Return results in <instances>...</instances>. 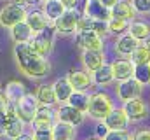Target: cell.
I'll list each match as a JSON object with an SVG mask.
<instances>
[{"label":"cell","instance_id":"6da1fadb","mask_svg":"<svg viewBox=\"0 0 150 140\" xmlns=\"http://www.w3.org/2000/svg\"><path fill=\"white\" fill-rule=\"evenodd\" d=\"M14 61L28 79H45L51 74V61L32 49L30 44H14Z\"/></svg>","mask_w":150,"mask_h":140},{"label":"cell","instance_id":"7a4b0ae2","mask_svg":"<svg viewBox=\"0 0 150 140\" xmlns=\"http://www.w3.org/2000/svg\"><path fill=\"white\" fill-rule=\"evenodd\" d=\"M113 100L110 95H107L105 91H96L89 95V105H87V116L93 117L94 121L101 123L105 121V117L113 110Z\"/></svg>","mask_w":150,"mask_h":140},{"label":"cell","instance_id":"3957f363","mask_svg":"<svg viewBox=\"0 0 150 140\" xmlns=\"http://www.w3.org/2000/svg\"><path fill=\"white\" fill-rule=\"evenodd\" d=\"M26 14H28V9L18 2H9L5 4L2 9H0V26L2 28H12L14 25L21 23L26 19Z\"/></svg>","mask_w":150,"mask_h":140},{"label":"cell","instance_id":"277c9868","mask_svg":"<svg viewBox=\"0 0 150 140\" xmlns=\"http://www.w3.org/2000/svg\"><path fill=\"white\" fill-rule=\"evenodd\" d=\"M80 16H82V12H80L79 9H67V11L52 23V28H54L56 35H65V37L75 35L77 34V23H79Z\"/></svg>","mask_w":150,"mask_h":140},{"label":"cell","instance_id":"5b68a950","mask_svg":"<svg viewBox=\"0 0 150 140\" xmlns=\"http://www.w3.org/2000/svg\"><path fill=\"white\" fill-rule=\"evenodd\" d=\"M54 28H52V23L44 30V32H38V34H33L32 37V40L28 42L30 46H32V49L38 53L40 56H44V58H47L51 53H52V49H54Z\"/></svg>","mask_w":150,"mask_h":140},{"label":"cell","instance_id":"8992f818","mask_svg":"<svg viewBox=\"0 0 150 140\" xmlns=\"http://www.w3.org/2000/svg\"><path fill=\"white\" fill-rule=\"evenodd\" d=\"M14 109H16V116L26 124L30 126L35 114H37V109H38V102H37V96L32 95V93H25L16 104H14Z\"/></svg>","mask_w":150,"mask_h":140},{"label":"cell","instance_id":"52a82bcc","mask_svg":"<svg viewBox=\"0 0 150 140\" xmlns=\"http://www.w3.org/2000/svg\"><path fill=\"white\" fill-rule=\"evenodd\" d=\"M142 93H143V84L140 81H136L134 77H131L127 81H120L115 86V95L122 104L134 100V98H140Z\"/></svg>","mask_w":150,"mask_h":140},{"label":"cell","instance_id":"ba28073f","mask_svg":"<svg viewBox=\"0 0 150 140\" xmlns=\"http://www.w3.org/2000/svg\"><path fill=\"white\" fill-rule=\"evenodd\" d=\"M75 46L80 47L82 51H103L105 42L103 37H100L94 32H77L75 34Z\"/></svg>","mask_w":150,"mask_h":140},{"label":"cell","instance_id":"9c48e42d","mask_svg":"<svg viewBox=\"0 0 150 140\" xmlns=\"http://www.w3.org/2000/svg\"><path fill=\"white\" fill-rule=\"evenodd\" d=\"M122 109L126 110L127 114V119L133 121V123H140V121H145L149 117V105L145 104L142 98H134V100H129L126 104H122Z\"/></svg>","mask_w":150,"mask_h":140},{"label":"cell","instance_id":"30bf717a","mask_svg":"<svg viewBox=\"0 0 150 140\" xmlns=\"http://www.w3.org/2000/svg\"><path fill=\"white\" fill-rule=\"evenodd\" d=\"M58 121L56 117V107H49V105H38L37 114L32 121V128H52L54 123Z\"/></svg>","mask_w":150,"mask_h":140},{"label":"cell","instance_id":"8fae6325","mask_svg":"<svg viewBox=\"0 0 150 140\" xmlns=\"http://www.w3.org/2000/svg\"><path fill=\"white\" fill-rule=\"evenodd\" d=\"M56 117H58V121H61V123H68V124H72V126H80V124L84 123L86 114L80 112L79 109L72 107V105L63 104V105H58V109H56Z\"/></svg>","mask_w":150,"mask_h":140},{"label":"cell","instance_id":"7c38bea8","mask_svg":"<svg viewBox=\"0 0 150 140\" xmlns=\"http://www.w3.org/2000/svg\"><path fill=\"white\" fill-rule=\"evenodd\" d=\"M67 79L72 84L74 91H84V93H87L94 86L93 77H91V74L87 70H70L67 74Z\"/></svg>","mask_w":150,"mask_h":140},{"label":"cell","instance_id":"4fadbf2b","mask_svg":"<svg viewBox=\"0 0 150 140\" xmlns=\"http://www.w3.org/2000/svg\"><path fill=\"white\" fill-rule=\"evenodd\" d=\"M108 130H127L129 126V119H127V114L122 107H113V110L105 117V121H101Z\"/></svg>","mask_w":150,"mask_h":140},{"label":"cell","instance_id":"5bb4252c","mask_svg":"<svg viewBox=\"0 0 150 140\" xmlns=\"http://www.w3.org/2000/svg\"><path fill=\"white\" fill-rule=\"evenodd\" d=\"M113 74V81L120 82V81H127L134 75V65L131 63L129 58H119L113 63H110Z\"/></svg>","mask_w":150,"mask_h":140},{"label":"cell","instance_id":"9a60e30c","mask_svg":"<svg viewBox=\"0 0 150 140\" xmlns=\"http://www.w3.org/2000/svg\"><path fill=\"white\" fill-rule=\"evenodd\" d=\"M82 14L89 16L93 19H100V21H108L110 19V9H107L100 0H86Z\"/></svg>","mask_w":150,"mask_h":140},{"label":"cell","instance_id":"2e32d148","mask_svg":"<svg viewBox=\"0 0 150 140\" xmlns=\"http://www.w3.org/2000/svg\"><path fill=\"white\" fill-rule=\"evenodd\" d=\"M80 61L84 70H87L89 74H93L94 70H98L105 63V51H82L80 54Z\"/></svg>","mask_w":150,"mask_h":140},{"label":"cell","instance_id":"e0dca14e","mask_svg":"<svg viewBox=\"0 0 150 140\" xmlns=\"http://www.w3.org/2000/svg\"><path fill=\"white\" fill-rule=\"evenodd\" d=\"M140 46V42L136 40V39H133L129 34H122L119 35L117 39H115V42H113V51L119 54V56H131V53L136 49Z\"/></svg>","mask_w":150,"mask_h":140},{"label":"cell","instance_id":"ac0fdd59","mask_svg":"<svg viewBox=\"0 0 150 140\" xmlns=\"http://www.w3.org/2000/svg\"><path fill=\"white\" fill-rule=\"evenodd\" d=\"M138 12L134 11L133 4L129 0H119L112 9H110V18H119V19H124V21H133L136 19Z\"/></svg>","mask_w":150,"mask_h":140},{"label":"cell","instance_id":"d6986e66","mask_svg":"<svg viewBox=\"0 0 150 140\" xmlns=\"http://www.w3.org/2000/svg\"><path fill=\"white\" fill-rule=\"evenodd\" d=\"M52 89H54V96H56V104L58 105L68 104V98H70L72 93H74V88H72V84L68 82L67 75L56 79L54 84H52Z\"/></svg>","mask_w":150,"mask_h":140},{"label":"cell","instance_id":"ffe728a7","mask_svg":"<svg viewBox=\"0 0 150 140\" xmlns=\"http://www.w3.org/2000/svg\"><path fill=\"white\" fill-rule=\"evenodd\" d=\"M26 25L32 28V32L33 34H38V32H44L49 25H51V21L45 18V14L42 12V9H33V11H28V14H26Z\"/></svg>","mask_w":150,"mask_h":140},{"label":"cell","instance_id":"44dd1931","mask_svg":"<svg viewBox=\"0 0 150 140\" xmlns=\"http://www.w3.org/2000/svg\"><path fill=\"white\" fill-rule=\"evenodd\" d=\"M9 35H11V40L14 44H28L33 37V32L26 25V21H21V23L14 25L12 28H9Z\"/></svg>","mask_w":150,"mask_h":140},{"label":"cell","instance_id":"7402d4cb","mask_svg":"<svg viewBox=\"0 0 150 140\" xmlns=\"http://www.w3.org/2000/svg\"><path fill=\"white\" fill-rule=\"evenodd\" d=\"M127 34L131 35L133 39H136V40L142 44V42L150 35V23L142 21V19H133V21H129Z\"/></svg>","mask_w":150,"mask_h":140},{"label":"cell","instance_id":"603a6c76","mask_svg":"<svg viewBox=\"0 0 150 140\" xmlns=\"http://www.w3.org/2000/svg\"><path fill=\"white\" fill-rule=\"evenodd\" d=\"M65 11H67V9L63 7L61 0H44V2H42V12L45 14V18H47L51 23H54Z\"/></svg>","mask_w":150,"mask_h":140},{"label":"cell","instance_id":"cb8c5ba5","mask_svg":"<svg viewBox=\"0 0 150 140\" xmlns=\"http://www.w3.org/2000/svg\"><path fill=\"white\" fill-rule=\"evenodd\" d=\"M91 77H93L94 86H110L113 82V74L110 63H103L100 69L91 74Z\"/></svg>","mask_w":150,"mask_h":140},{"label":"cell","instance_id":"d4e9b609","mask_svg":"<svg viewBox=\"0 0 150 140\" xmlns=\"http://www.w3.org/2000/svg\"><path fill=\"white\" fill-rule=\"evenodd\" d=\"M25 93H26V89H25V84L21 81H11V82H7V86L4 89V95H5L7 102L12 105L16 104Z\"/></svg>","mask_w":150,"mask_h":140},{"label":"cell","instance_id":"484cf974","mask_svg":"<svg viewBox=\"0 0 150 140\" xmlns=\"http://www.w3.org/2000/svg\"><path fill=\"white\" fill-rule=\"evenodd\" d=\"M75 139V126L68 123L56 121L52 126V140H74Z\"/></svg>","mask_w":150,"mask_h":140},{"label":"cell","instance_id":"4316f807","mask_svg":"<svg viewBox=\"0 0 150 140\" xmlns=\"http://www.w3.org/2000/svg\"><path fill=\"white\" fill-rule=\"evenodd\" d=\"M37 96L38 105H49V107H54L56 104V96H54V89H52V84H40L35 93Z\"/></svg>","mask_w":150,"mask_h":140},{"label":"cell","instance_id":"83f0119b","mask_svg":"<svg viewBox=\"0 0 150 140\" xmlns=\"http://www.w3.org/2000/svg\"><path fill=\"white\" fill-rule=\"evenodd\" d=\"M7 119V124H5V137L7 139H16V137H19V135H23L25 133V128H26V124L18 117V116H12V117H5Z\"/></svg>","mask_w":150,"mask_h":140},{"label":"cell","instance_id":"f1b7e54d","mask_svg":"<svg viewBox=\"0 0 150 140\" xmlns=\"http://www.w3.org/2000/svg\"><path fill=\"white\" fill-rule=\"evenodd\" d=\"M129 60H131V63H133L134 67H138V65H149L150 63V51L143 46V44H140V46L131 53Z\"/></svg>","mask_w":150,"mask_h":140},{"label":"cell","instance_id":"f546056e","mask_svg":"<svg viewBox=\"0 0 150 140\" xmlns=\"http://www.w3.org/2000/svg\"><path fill=\"white\" fill-rule=\"evenodd\" d=\"M68 105H72L75 109H79L80 112H87V105H89V93L84 91H74L72 96L68 98Z\"/></svg>","mask_w":150,"mask_h":140},{"label":"cell","instance_id":"4dcf8cb0","mask_svg":"<svg viewBox=\"0 0 150 140\" xmlns=\"http://www.w3.org/2000/svg\"><path fill=\"white\" fill-rule=\"evenodd\" d=\"M127 26H129V23L124 21V19H119V18H110L108 19V34L115 35V37L127 34Z\"/></svg>","mask_w":150,"mask_h":140},{"label":"cell","instance_id":"1f68e13d","mask_svg":"<svg viewBox=\"0 0 150 140\" xmlns=\"http://www.w3.org/2000/svg\"><path fill=\"white\" fill-rule=\"evenodd\" d=\"M136 81H140L142 84H149L150 82V67L149 65H138L134 67V75Z\"/></svg>","mask_w":150,"mask_h":140},{"label":"cell","instance_id":"d6a6232c","mask_svg":"<svg viewBox=\"0 0 150 140\" xmlns=\"http://www.w3.org/2000/svg\"><path fill=\"white\" fill-rule=\"evenodd\" d=\"M103 140H131V133L127 130H108Z\"/></svg>","mask_w":150,"mask_h":140},{"label":"cell","instance_id":"836d02e7","mask_svg":"<svg viewBox=\"0 0 150 140\" xmlns=\"http://www.w3.org/2000/svg\"><path fill=\"white\" fill-rule=\"evenodd\" d=\"M33 140H52V128H32Z\"/></svg>","mask_w":150,"mask_h":140},{"label":"cell","instance_id":"e575fe53","mask_svg":"<svg viewBox=\"0 0 150 140\" xmlns=\"http://www.w3.org/2000/svg\"><path fill=\"white\" fill-rule=\"evenodd\" d=\"M138 14H149L150 12V0H129Z\"/></svg>","mask_w":150,"mask_h":140},{"label":"cell","instance_id":"d590c367","mask_svg":"<svg viewBox=\"0 0 150 140\" xmlns=\"http://www.w3.org/2000/svg\"><path fill=\"white\" fill-rule=\"evenodd\" d=\"M131 140H150V130H147V128L136 130L134 135H131Z\"/></svg>","mask_w":150,"mask_h":140},{"label":"cell","instance_id":"8d00e7d4","mask_svg":"<svg viewBox=\"0 0 150 140\" xmlns=\"http://www.w3.org/2000/svg\"><path fill=\"white\" fill-rule=\"evenodd\" d=\"M14 2L25 5V7H37V5H42L44 0H14Z\"/></svg>","mask_w":150,"mask_h":140},{"label":"cell","instance_id":"74e56055","mask_svg":"<svg viewBox=\"0 0 150 140\" xmlns=\"http://www.w3.org/2000/svg\"><path fill=\"white\" fill-rule=\"evenodd\" d=\"M7 107H9V102H7L4 91H0V116H4L7 112Z\"/></svg>","mask_w":150,"mask_h":140},{"label":"cell","instance_id":"f35d334b","mask_svg":"<svg viewBox=\"0 0 150 140\" xmlns=\"http://www.w3.org/2000/svg\"><path fill=\"white\" fill-rule=\"evenodd\" d=\"M65 9H77L79 7V0H61Z\"/></svg>","mask_w":150,"mask_h":140},{"label":"cell","instance_id":"ab89813d","mask_svg":"<svg viewBox=\"0 0 150 140\" xmlns=\"http://www.w3.org/2000/svg\"><path fill=\"white\" fill-rule=\"evenodd\" d=\"M107 131H108V128H107V126H105L103 123H100V124H98V128H96V135L103 139V137L107 135Z\"/></svg>","mask_w":150,"mask_h":140},{"label":"cell","instance_id":"60d3db41","mask_svg":"<svg viewBox=\"0 0 150 140\" xmlns=\"http://www.w3.org/2000/svg\"><path fill=\"white\" fill-rule=\"evenodd\" d=\"M5 124H7L5 116H0V139H2V137H5Z\"/></svg>","mask_w":150,"mask_h":140},{"label":"cell","instance_id":"b9f144b4","mask_svg":"<svg viewBox=\"0 0 150 140\" xmlns=\"http://www.w3.org/2000/svg\"><path fill=\"white\" fill-rule=\"evenodd\" d=\"M100 2H101V4H103L107 9H112V7L117 4V2H119V0H100Z\"/></svg>","mask_w":150,"mask_h":140},{"label":"cell","instance_id":"7bdbcfd3","mask_svg":"<svg viewBox=\"0 0 150 140\" xmlns=\"http://www.w3.org/2000/svg\"><path fill=\"white\" fill-rule=\"evenodd\" d=\"M12 140H33V139H32V135H30V133H26V131H25L23 135H19V137H16V139H12Z\"/></svg>","mask_w":150,"mask_h":140},{"label":"cell","instance_id":"ee69618b","mask_svg":"<svg viewBox=\"0 0 150 140\" xmlns=\"http://www.w3.org/2000/svg\"><path fill=\"white\" fill-rule=\"evenodd\" d=\"M142 44H143V46H145V47H147V49L150 51V35L147 37V39H145V40H143V42H142Z\"/></svg>","mask_w":150,"mask_h":140},{"label":"cell","instance_id":"f6af8a7d","mask_svg":"<svg viewBox=\"0 0 150 140\" xmlns=\"http://www.w3.org/2000/svg\"><path fill=\"white\" fill-rule=\"evenodd\" d=\"M86 140H103V139L98 137V135H94V137H89V139H86Z\"/></svg>","mask_w":150,"mask_h":140},{"label":"cell","instance_id":"bcb514c9","mask_svg":"<svg viewBox=\"0 0 150 140\" xmlns=\"http://www.w3.org/2000/svg\"><path fill=\"white\" fill-rule=\"evenodd\" d=\"M0 91H2V84H0Z\"/></svg>","mask_w":150,"mask_h":140},{"label":"cell","instance_id":"7dc6e473","mask_svg":"<svg viewBox=\"0 0 150 140\" xmlns=\"http://www.w3.org/2000/svg\"><path fill=\"white\" fill-rule=\"evenodd\" d=\"M149 67H150V63H149Z\"/></svg>","mask_w":150,"mask_h":140}]
</instances>
